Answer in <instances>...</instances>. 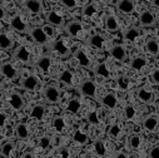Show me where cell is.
Segmentation results:
<instances>
[{
    "label": "cell",
    "mask_w": 159,
    "mask_h": 158,
    "mask_svg": "<svg viewBox=\"0 0 159 158\" xmlns=\"http://www.w3.org/2000/svg\"><path fill=\"white\" fill-rule=\"evenodd\" d=\"M44 98L48 103L55 104L60 99V91L55 84H49L44 89Z\"/></svg>",
    "instance_id": "cell-1"
},
{
    "label": "cell",
    "mask_w": 159,
    "mask_h": 158,
    "mask_svg": "<svg viewBox=\"0 0 159 158\" xmlns=\"http://www.w3.org/2000/svg\"><path fill=\"white\" fill-rule=\"evenodd\" d=\"M29 34H30L31 39L34 40V43H36L39 45H45L49 42L45 30L42 29V28H38V26L36 28H33V29L29 30Z\"/></svg>",
    "instance_id": "cell-2"
},
{
    "label": "cell",
    "mask_w": 159,
    "mask_h": 158,
    "mask_svg": "<svg viewBox=\"0 0 159 158\" xmlns=\"http://www.w3.org/2000/svg\"><path fill=\"white\" fill-rule=\"evenodd\" d=\"M10 26H11L15 31H18V33H20V34H26V33H29V30H30L29 25L23 20L21 15H19V14H16V15H14V16L11 18V20H10Z\"/></svg>",
    "instance_id": "cell-3"
},
{
    "label": "cell",
    "mask_w": 159,
    "mask_h": 158,
    "mask_svg": "<svg viewBox=\"0 0 159 158\" xmlns=\"http://www.w3.org/2000/svg\"><path fill=\"white\" fill-rule=\"evenodd\" d=\"M65 33L71 38H78L79 34L83 31V25L79 20H70L64 25Z\"/></svg>",
    "instance_id": "cell-4"
},
{
    "label": "cell",
    "mask_w": 159,
    "mask_h": 158,
    "mask_svg": "<svg viewBox=\"0 0 159 158\" xmlns=\"http://www.w3.org/2000/svg\"><path fill=\"white\" fill-rule=\"evenodd\" d=\"M39 84H40V81L39 78L35 77V75H29L26 78H24L20 86L24 91H28V92H33V91H36L39 88Z\"/></svg>",
    "instance_id": "cell-5"
},
{
    "label": "cell",
    "mask_w": 159,
    "mask_h": 158,
    "mask_svg": "<svg viewBox=\"0 0 159 158\" xmlns=\"http://www.w3.org/2000/svg\"><path fill=\"white\" fill-rule=\"evenodd\" d=\"M0 73H2L5 78L10 79V81H16L19 78V73L11 63H3L0 65Z\"/></svg>",
    "instance_id": "cell-6"
},
{
    "label": "cell",
    "mask_w": 159,
    "mask_h": 158,
    "mask_svg": "<svg viewBox=\"0 0 159 158\" xmlns=\"http://www.w3.org/2000/svg\"><path fill=\"white\" fill-rule=\"evenodd\" d=\"M80 93L85 97H89V98H95V94H97V86L93 81L90 79H87L84 81L82 84H80Z\"/></svg>",
    "instance_id": "cell-7"
},
{
    "label": "cell",
    "mask_w": 159,
    "mask_h": 158,
    "mask_svg": "<svg viewBox=\"0 0 159 158\" xmlns=\"http://www.w3.org/2000/svg\"><path fill=\"white\" fill-rule=\"evenodd\" d=\"M115 7L122 14H132L135 10V4L133 0H119L115 3Z\"/></svg>",
    "instance_id": "cell-8"
},
{
    "label": "cell",
    "mask_w": 159,
    "mask_h": 158,
    "mask_svg": "<svg viewBox=\"0 0 159 158\" xmlns=\"http://www.w3.org/2000/svg\"><path fill=\"white\" fill-rule=\"evenodd\" d=\"M9 104L11 105L13 109L15 110H20L25 107V100H24V97L18 93V92H13L10 95H9Z\"/></svg>",
    "instance_id": "cell-9"
},
{
    "label": "cell",
    "mask_w": 159,
    "mask_h": 158,
    "mask_svg": "<svg viewBox=\"0 0 159 158\" xmlns=\"http://www.w3.org/2000/svg\"><path fill=\"white\" fill-rule=\"evenodd\" d=\"M14 58H15L16 60L24 63V64H29L31 55H30L29 50L26 49V47L20 45V47H18V48L14 50Z\"/></svg>",
    "instance_id": "cell-10"
},
{
    "label": "cell",
    "mask_w": 159,
    "mask_h": 158,
    "mask_svg": "<svg viewBox=\"0 0 159 158\" xmlns=\"http://www.w3.org/2000/svg\"><path fill=\"white\" fill-rule=\"evenodd\" d=\"M52 50L53 52H55L57 54H59L61 58H66V57H69L70 55V49L64 44V42L61 40H55L53 44H52Z\"/></svg>",
    "instance_id": "cell-11"
},
{
    "label": "cell",
    "mask_w": 159,
    "mask_h": 158,
    "mask_svg": "<svg viewBox=\"0 0 159 158\" xmlns=\"http://www.w3.org/2000/svg\"><path fill=\"white\" fill-rule=\"evenodd\" d=\"M110 55H111L115 60H118V62H125V60H127V50H125V48H124L123 45H120V44H116V45L111 47V49H110Z\"/></svg>",
    "instance_id": "cell-12"
},
{
    "label": "cell",
    "mask_w": 159,
    "mask_h": 158,
    "mask_svg": "<svg viewBox=\"0 0 159 158\" xmlns=\"http://www.w3.org/2000/svg\"><path fill=\"white\" fill-rule=\"evenodd\" d=\"M143 127L149 132H157L158 129V115L149 114L143 119Z\"/></svg>",
    "instance_id": "cell-13"
},
{
    "label": "cell",
    "mask_w": 159,
    "mask_h": 158,
    "mask_svg": "<svg viewBox=\"0 0 159 158\" xmlns=\"http://www.w3.org/2000/svg\"><path fill=\"white\" fill-rule=\"evenodd\" d=\"M139 23L142 26H145V28H149V26H153L155 24V16L152 12L149 10H144L143 13H140L139 15Z\"/></svg>",
    "instance_id": "cell-14"
},
{
    "label": "cell",
    "mask_w": 159,
    "mask_h": 158,
    "mask_svg": "<svg viewBox=\"0 0 159 158\" xmlns=\"http://www.w3.org/2000/svg\"><path fill=\"white\" fill-rule=\"evenodd\" d=\"M23 5L31 13V14H40L43 12V3L39 0H25Z\"/></svg>",
    "instance_id": "cell-15"
},
{
    "label": "cell",
    "mask_w": 159,
    "mask_h": 158,
    "mask_svg": "<svg viewBox=\"0 0 159 158\" xmlns=\"http://www.w3.org/2000/svg\"><path fill=\"white\" fill-rule=\"evenodd\" d=\"M74 58L78 60V63L80 64L82 67H84V68H92V60L89 59V57L85 54V52L84 50H82V49H76L75 52H74Z\"/></svg>",
    "instance_id": "cell-16"
},
{
    "label": "cell",
    "mask_w": 159,
    "mask_h": 158,
    "mask_svg": "<svg viewBox=\"0 0 159 158\" xmlns=\"http://www.w3.org/2000/svg\"><path fill=\"white\" fill-rule=\"evenodd\" d=\"M45 20H47V23H49L54 26H63L64 25V18L60 14H58L57 12H49L45 16Z\"/></svg>",
    "instance_id": "cell-17"
},
{
    "label": "cell",
    "mask_w": 159,
    "mask_h": 158,
    "mask_svg": "<svg viewBox=\"0 0 159 158\" xmlns=\"http://www.w3.org/2000/svg\"><path fill=\"white\" fill-rule=\"evenodd\" d=\"M137 97L142 103H145V104H149L154 100V93L145 88H139L137 91Z\"/></svg>",
    "instance_id": "cell-18"
},
{
    "label": "cell",
    "mask_w": 159,
    "mask_h": 158,
    "mask_svg": "<svg viewBox=\"0 0 159 158\" xmlns=\"http://www.w3.org/2000/svg\"><path fill=\"white\" fill-rule=\"evenodd\" d=\"M15 136L18 139H28L29 137V127L25 122H19L16 126H15Z\"/></svg>",
    "instance_id": "cell-19"
},
{
    "label": "cell",
    "mask_w": 159,
    "mask_h": 158,
    "mask_svg": "<svg viewBox=\"0 0 159 158\" xmlns=\"http://www.w3.org/2000/svg\"><path fill=\"white\" fill-rule=\"evenodd\" d=\"M100 102H102L103 105H105V107H108V108H110V109L115 108L116 104H118V99H116V97H115L114 93H107V94L100 99Z\"/></svg>",
    "instance_id": "cell-20"
},
{
    "label": "cell",
    "mask_w": 159,
    "mask_h": 158,
    "mask_svg": "<svg viewBox=\"0 0 159 158\" xmlns=\"http://www.w3.org/2000/svg\"><path fill=\"white\" fill-rule=\"evenodd\" d=\"M145 49H147V52H148L149 54L157 57L158 53H159V44H158V40H157V39H154V38H149L148 40L145 42Z\"/></svg>",
    "instance_id": "cell-21"
},
{
    "label": "cell",
    "mask_w": 159,
    "mask_h": 158,
    "mask_svg": "<svg viewBox=\"0 0 159 158\" xmlns=\"http://www.w3.org/2000/svg\"><path fill=\"white\" fill-rule=\"evenodd\" d=\"M73 141H74L75 143H78V144H80V146H85V144H88V142H89V137H88L87 133L82 132L80 129H76V131L74 132Z\"/></svg>",
    "instance_id": "cell-22"
},
{
    "label": "cell",
    "mask_w": 159,
    "mask_h": 158,
    "mask_svg": "<svg viewBox=\"0 0 159 158\" xmlns=\"http://www.w3.org/2000/svg\"><path fill=\"white\" fill-rule=\"evenodd\" d=\"M105 28H107V30L110 31V33L118 31V30H119V23H118V20H116V18L113 16V15L107 16V18H105Z\"/></svg>",
    "instance_id": "cell-23"
},
{
    "label": "cell",
    "mask_w": 159,
    "mask_h": 158,
    "mask_svg": "<svg viewBox=\"0 0 159 158\" xmlns=\"http://www.w3.org/2000/svg\"><path fill=\"white\" fill-rule=\"evenodd\" d=\"M50 65H52V58L48 57V55L42 57V58H39V59L36 60V67L40 69L42 72H44V73H47V72L49 70Z\"/></svg>",
    "instance_id": "cell-24"
},
{
    "label": "cell",
    "mask_w": 159,
    "mask_h": 158,
    "mask_svg": "<svg viewBox=\"0 0 159 158\" xmlns=\"http://www.w3.org/2000/svg\"><path fill=\"white\" fill-rule=\"evenodd\" d=\"M44 114H45V107L43 104H36L30 112V117L34 118V119H38V121H42Z\"/></svg>",
    "instance_id": "cell-25"
},
{
    "label": "cell",
    "mask_w": 159,
    "mask_h": 158,
    "mask_svg": "<svg viewBox=\"0 0 159 158\" xmlns=\"http://www.w3.org/2000/svg\"><path fill=\"white\" fill-rule=\"evenodd\" d=\"M87 43H88V45H90L93 48L100 49V48H103V44H104V38L102 35H99V34H95V35H92L88 39Z\"/></svg>",
    "instance_id": "cell-26"
},
{
    "label": "cell",
    "mask_w": 159,
    "mask_h": 158,
    "mask_svg": "<svg viewBox=\"0 0 159 158\" xmlns=\"http://www.w3.org/2000/svg\"><path fill=\"white\" fill-rule=\"evenodd\" d=\"M139 35H140V30H139V28H135V26H132V28L127 29L124 31V34H123L124 39L128 40V42H134Z\"/></svg>",
    "instance_id": "cell-27"
},
{
    "label": "cell",
    "mask_w": 159,
    "mask_h": 158,
    "mask_svg": "<svg viewBox=\"0 0 159 158\" xmlns=\"http://www.w3.org/2000/svg\"><path fill=\"white\" fill-rule=\"evenodd\" d=\"M11 47H13L11 38L5 33H0V49L9 50V49H11Z\"/></svg>",
    "instance_id": "cell-28"
},
{
    "label": "cell",
    "mask_w": 159,
    "mask_h": 158,
    "mask_svg": "<svg viewBox=\"0 0 159 158\" xmlns=\"http://www.w3.org/2000/svg\"><path fill=\"white\" fill-rule=\"evenodd\" d=\"M94 74L98 77H103V78H109L110 73L108 70V67L105 63H99L94 67Z\"/></svg>",
    "instance_id": "cell-29"
},
{
    "label": "cell",
    "mask_w": 159,
    "mask_h": 158,
    "mask_svg": "<svg viewBox=\"0 0 159 158\" xmlns=\"http://www.w3.org/2000/svg\"><path fill=\"white\" fill-rule=\"evenodd\" d=\"M145 65H147V58H145V57H135V58L132 60V63H130V67H132V69H134V70H140V69H143Z\"/></svg>",
    "instance_id": "cell-30"
},
{
    "label": "cell",
    "mask_w": 159,
    "mask_h": 158,
    "mask_svg": "<svg viewBox=\"0 0 159 158\" xmlns=\"http://www.w3.org/2000/svg\"><path fill=\"white\" fill-rule=\"evenodd\" d=\"M14 147H15L14 142L7 141L5 143H3L2 148H0V152H2V154H3L4 157H10L11 153H13V151H14Z\"/></svg>",
    "instance_id": "cell-31"
},
{
    "label": "cell",
    "mask_w": 159,
    "mask_h": 158,
    "mask_svg": "<svg viewBox=\"0 0 159 158\" xmlns=\"http://www.w3.org/2000/svg\"><path fill=\"white\" fill-rule=\"evenodd\" d=\"M94 151H95V153H97L98 156L104 157V156L107 154V148H105V143H104V141H102V139H97V141L94 142Z\"/></svg>",
    "instance_id": "cell-32"
},
{
    "label": "cell",
    "mask_w": 159,
    "mask_h": 158,
    "mask_svg": "<svg viewBox=\"0 0 159 158\" xmlns=\"http://www.w3.org/2000/svg\"><path fill=\"white\" fill-rule=\"evenodd\" d=\"M58 79H59V82H61V83H64L66 86H70L73 83V74H71L70 70H64V72H61L59 74Z\"/></svg>",
    "instance_id": "cell-33"
},
{
    "label": "cell",
    "mask_w": 159,
    "mask_h": 158,
    "mask_svg": "<svg viewBox=\"0 0 159 158\" xmlns=\"http://www.w3.org/2000/svg\"><path fill=\"white\" fill-rule=\"evenodd\" d=\"M80 107H82L80 100L76 99V98H74V99L69 100V103H68V105H66V110H68L69 113H78L79 109H80Z\"/></svg>",
    "instance_id": "cell-34"
},
{
    "label": "cell",
    "mask_w": 159,
    "mask_h": 158,
    "mask_svg": "<svg viewBox=\"0 0 159 158\" xmlns=\"http://www.w3.org/2000/svg\"><path fill=\"white\" fill-rule=\"evenodd\" d=\"M53 128L55 129V132L58 133H61L65 128V122L61 117H54V119H53Z\"/></svg>",
    "instance_id": "cell-35"
},
{
    "label": "cell",
    "mask_w": 159,
    "mask_h": 158,
    "mask_svg": "<svg viewBox=\"0 0 159 158\" xmlns=\"http://www.w3.org/2000/svg\"><path fill=\"white\" fill-rule=\"evenodd\" d=\"M122 133V128L119 124H111L109 128H108V136L110 138H119V136H120Z\"/></svg>",
    "instance_id": "cell-36"
},
{
    "label": "cell",
    "mask_w": 159,
    "mask_h": 158,
    "mask_svg": "<svg viewBox=\"0 0 159 158\" xmlns=\"http://www.w3.org/2000/svg\"><path fill=\"white\" fill-rule=\"evenodd\" d=\"M82 13H83V15H84V16H88V18H90V16L95 15V13H97V7H95V4H93V3L87 4V5L83 8Z\"/></svg>",
    "instance_id": "cell-37"
},
{
    "label": "cell",
    "mask_w": 159,
    "mask_h": 158,
    "mask_svg": "<svg viewBox=\"0 0 159 158\" xmlns=\"http://www.w3.org/2000/svg\"><path fill=\"white\" fill-rule=\"evenodd\" d=\"M128 143H129V147H130L132 149H137V148L140 147L142 138H140V136H138V134H132V136L129 137V139H128Z\"/></svg>",
    "instance_id": "cell-38"
},
{
    "label": "cell",
    "mask_w": 159,
    "mask_h": 158,
    "mask_svg": "<svg viewBox=\"0 0 159 158\" xmlns=\"http://www.w3.org/2000/svg\"><path fill=\"white\" fill-rule=\"evenodd\" d=\"M116 84H118V87L120 88V89H123V91H127V89L129 88V84H130V82H129V79H128L127 77H124V75H120V77H118V78H116Z\"/></svg>",
    "instance_id": "cell-39"
},
{
    "label": "cell",
    "mask_w": 159,
    "mask_h": 158,
    "mask_svg": "<svg viewBox=\"0 0 159 158\" xmlns=\"http://www.w3.org/2000/svg\"><path fill=\"white\" fill-rule=\"evenodd\" d=\"M135 117V108L132 104H127L124 107V118L127 121H130Z\"/></svg>",
    "instance_id": "cell-40"
},
{
    "label": "cell",
    "mask_w": 159,
    "mask_h": 158,
    "mask_svg": "<svg viewBox=\"0 0 159 158\" xmlns=\"http://www.w3.org/2000/svg\"><path fill=\"white\" fill-rule=\"evenodd\" d=\"M87 121L90 123V124H99V117H98V112L97 110H92L88 113L87 115Z\"/></svg>",
    "instance_id": "cell-41"
},
{
    "label": "cell",
    "mask_w": 159,
    "mask_h": 158,
    "mask_svg": "<svg viewBox=\"0 0 159 158\" xmlns=\"http://www.w3.org/2000/svg\"><path fill=\"white\" fill-rule=\"evenodd\" d=\"M50 143H52V139H50V137H49V136H43L40 139H39V147L43 148V149L49 148Z\"/></svg>",
    "instance_id": "cell-42"
},
{
    "label": "cell",
    "mask_w": 159,
    "mask_h": 158,
    "mask_svg": "<svg viewBox=\"0 0 159 158\" xmlns=\"http://www.w3.org/2000/svg\"><path fill=\"white\" fill-rule=\"evenodd\" d=\"M60 3H61L63 7H66L69 9H73L78 5V3L75 2V0H60Z\"/></svg>",
    "instance_id": "cell-43"
},
{
    "label": "cell",
    "mask_w": 159,
    "mask_h": 158,
    "mask_svg": "<svg viewBox=\"0 0 159 158\" xmlns=\"http://www.w3.org/2000/svg\"><path fill=\"white\" fill-rule=\"evenodd\" d=\"M150 81L155 84L159 83V70L158 69H154L152 73H150Z\"/></svg>",
    "instance_id": "cell-44"
},
{
    "label": "cell",
    "mask_w": 159,
    "mask_h": 158,
    "mask_svg": "<svg viewBox=\"0 0 159 158\" xmlns=\"http://www.w3.org/2000/svg\"><path fill=\"white\" fill-rule=\"evenodd\" d=\"M149 158H159V147L155 146L149 151Z\"/></svg>",
    "instance_id": "cell-45"
},
{
    "label": "cell",
    "mask_w": 159,
    "mask_h": 158,
    "mask_svg": "<svg viewBox=\"0 0 159 158\" xmlns=\"http://www.w3.org/2000/svg\"><path fill=\"white\" fill-rule=\"evenodd\" d=\"M8 121V114L4 112H0V127H4Z\"/></svg>",
    "instance_id": "cell-46"
},
{
    "label": "cell",
    "mask_w": 159,
    "mask_h": 158,
    "mask_svg": "<svg viewBox=\"0 0 159 158\" xmlns=\"http://www.w3.org/2000/svg\"><path fill=\"white\" fill-rule=\"evenodd\" d=\"M60 156H61V158H69V151H68V148H61L60 149Z\"/></svg>",
    "instance_id": "cell-47"
},
{
    "label": "cell",
    "mask_w": 159,
    "mask_h": 158,
    "mask_svg": "<svg viewBox=\"0 0 159 158\" xmlns=\"http://www.w3.org/2000/svg\"><path fill=\"white\" fill-rule=\"evenodd\" d=\"M5 15H7V10H5V8H4L3 5H0V20H3V19L5 18Z\"/></svg>",
    "instance_id": "cell-48"
},
{
    "label": "cell",
    "mask_w": 159,
    "mask_h": 158,
    "mask_svg": "<svg viewBox=\"0 0 159 158\" xmlns=\"http://www.w3.org/2000/svg\"><path fill=\"white\" fill-rule=\"evenodd\" d=\"M113 158H128V156H127L124 152H118V153L114 154Z\"/></svg>",
    "instance_id": "cell-49"
},
{
    "label": "cell",
    "mask_w": 159,
    "mask_h": 158,
    "mask_svg": "<svg viewBox=\"0 0 159 158\" xmlns=\"http://www.w3.org/2000/svg\"><path fill=\"white\" fill-rule=\"evenodd\" d=\"M23 158H35V157H34V154L31 152H25L24 156H23Z\"/></svg>",
    "instance_id": "cell-50"
},
{
    "label": "cell",
    "mask_w": 159,
    "mask_h": 158,
    "mask_svg": "<svg viewBox=\"0 0 159 158\" xmlns=\"http://www.w3.org/2000/svg\"><path fill=\"white\" fill-rule=\"evenodd\" d=\"M0 92H2V86H0Z\"/></svg>",
    "instance_id": "cell-51"
}]
</instances>
